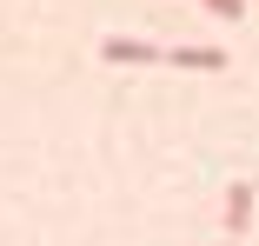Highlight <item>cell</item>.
Instances as JSON below:
<instances>
[{
    "instance_id": "cell-1",
    "label": "cell",
    "mask_w": 259,
    "mask_h": 246,
    "mask_svg": "<svg viewBox=\"0 0 259 246\" xmlns=\"http://www.w3.org/2000/svg\"><path fill=\"white\" fill-rule=\"evenodd\" d=\"M160 54H166V47H153V40H126V33L100 40V60H113V67H160Z\"/></svg>"
},
{
    "instance_id": "cell-2",
    "label": "cell",
    "mask_w": 259,
    "mask_h": 246,
    "mask_svg": "<svg viewBox=\"0 0 259 246\" xmlns=\"http://www.w3.org/2000/svg\"><path fill=\"white\" fill-rule=\"evenodd\" d=\"M160 67H186V73H220L226 67V47H166Z\"/></svg>"
},
{
    "instance_id": "cell-3",
    "label": "cell",
    "mask_w": 259,
    "mask_h": 246,
    "mask_svg": "<svg viewBox=\"0 0 259 246\" xmlns=\"http://www.w3.org/2000/svg\"><path fill=\"white\" fill-rule=\"evenodd\" d=\"M220 220H226V233L239 239L246 233V220H252V186L239 180V186H226V207H220Z\"/></svg>"
},
{
    "instance_id": "cell-4",
    "label": "cell",
    "mask_w": 259,
    "mask_h": 246,
    "mask_svg": "<svg viewBox=\"0 0 259 246\" xmlns=\"http://www.w3.org/2000/svg\"><path fill=\"white\" fill-rule=\"evenodd\" d=\"M213 20H246V0H199Z\"/></svg>"
},
{
    "instance_id": "cell-5",
    "label": "cell",
    "mask_w": 259,
    "mask_h": 246,
    "mask_svg": "<svg viewBox=\"0 0 259 246\" xmlns=\"http://www.w3.org/2000/svg\"><path fill=\"white\" fill-rule=\"evenodd\" d=\"M226 246H239V239H226Z\"/></svg>"
}]
</instances>
